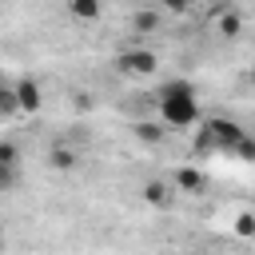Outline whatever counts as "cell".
<instances>
[{
  "label": "cell",
  "instance_id": "1",
  "mask_svg": "<svg viewBox=\"0 0 255 255\" xmlns=\"http://www.w3.org/2000/svg\"><path fill=\"white\" fill-rule=\"evenodd\" d=\"M155 116L159 124L171 131H183V128H195L203 116H199V96H195V84L191 80H163L159 92H155Z\"/></svg>",
  "mask_w": 255,
  "mask_h": 255
},
{
  "label": "cell",
  "instance_id": "2",
  "mask_svg": "<svg viewBox=\"0 0 255 255\" xmlns=\"http://www.w3.org/2000/svg\"><path fill=\"white\" fill-rule=\"evenodd\" d=\"M155 64H159V56L151 48H128L120 56V72H128V76H151Z\"/></svg>",
  "mask_w": 255,
  "mask_h": 255
},
{
  "label": "cell",
  "instance_id": "3",
  "mask_svg": "<svg viewBox=\"0 0 255 255\" xmlns=\"http://www.w3.org/2000/svg\"><path fill=\"white\" fill-rule=\"evenodd\" d=\"M12 88H16V104H20V116H36V112L44 108V92H40V84H36L32 76H20Z\"/></svg>",
  "mask_w": 255,
  "mask_h": 255
},
{
  "label": "cell",
  "instance_id": "4",
  "mask_svg": "<svg viewBox=\"0 0 255 255\" xmlns=\"http://www.w3.org/2000/svg\"><path fill=\"white\" fill-rule=\"evenodd\" d=\"M143 203L147 207H171L175 203V183H163V179H147L143 183Z\"/></svg>",
  "mask_w": 255,
  "mask_h": 255
},
{
  "label": "cell",
  "instance_id": "5",
  "mask_svg": "<svg viewBox=\"0 0 255 255\" xmlns=\"http://www.w3.org/2000/svg\"><path fill=\"white\" fill-rule=\"evenodd\" d=\"M175 191H191V195H199L203 187H207V175H203V167H191V163H183L179 171H175Z\"/></svg>",
  "mask_w": 255,
  "mask_h": 255
},
{
  "label": "cell",
  "instance_id": "6",
  "mask_svg": "<svg viewBox=\"0 0 255 255\" xmlns=\"http://www.w3.org/2000/svg\"><path fill=\"white\" fill-rule=\"evenodd\" d=\"M215 32H219L223 40H235V36L243 32V16H239L235 8H223V12H215Z\"/></svg>",
  "mask_w": 255,
  "mask_h": 255
},
{
  "label": "cell",
  "instance_id": "7",
  "mask_svg": "<svg viewBox=\"0 0 255 255\" xmlns=\"http://www.w3.org/2000/svg\"><path fill=\"white\" fill-rule=\"evenodd\" d=\"M131 131H135V139H139V143H151V147H159V143L167 139V128H163L159 120H139Z\"/></svg>",
  "mask_w": 255,
  "mask_h": 255
},
{
  "label": "cell",
  "instance_id": "8",
  "mask_svg": "<svg viewBox=\"0 0 255 255\" xmlns=\"http://www.w3.org/2000/svg\"><path fill=\"white\" fill-rule=\"evenodd\" d=\"M64 4H68V12H72L80 24H96L100 12H104V0H64Z\"/></svg>",
  "mask_w": 255,
  "mask_h": 255
},
{
  "label": "cell",
  "instance_id": "9",
  "mask_svg": "<svg viewBox=\"0 0 255 255\" xmlns=\"http://www.w3.org/2000/svg\"><path fill=\"white\" fill-rule=\"evenodd\" d=\"M16 116H20V104H16V88L0 80V124H8V120H16Z\"/></svg>",
  "mask_w": 255,
  "mask_h": 255
},
{
  "label": "cell",
  "instance_id": "10",
  "mask_svg": "<svg viewBox=\"0 0 255 255\" xmlns=\"http://www.w3.org/2000/svg\"><path fill=\"white\" fill-rule=\"evenodd\" d=\"M131 28H135V32H159V8H155V12H151V8L135 12V16H131Z\"/></svg>",
  "mask_w": 255,
  "mask_h": 255
},
{
  "label": "cell",
  "instance_id": "11",
  "mask_svg": "<svg viewBox=\"0 0 255 255\" xmlns=\"http://www.w3.org/2000/svg\"><path fill=\"white\" fill-rule=\"evenodd\" d=\"M48 163H52L56 171H68V167H76V151H72V147H60V143H56V147L48 151Z\"/></svg>",
  "mask_w": 255,
  "mask_h": 255
},
{
  "label": "cell",
  "instance_id": "12",
  "mask_svg": "<svg viewBox=\"0 0 255 255\" xmlns=\"http://www.w3.org/2000/svg\"><path fill=\"white\" fill-rule=\"evenodd\" d=\"M20 183V163H4L0 159V191H12Z\"/></svg>",
  "mask_w": 255,
  "mask_h": 255
},
{
  "label": "cell",
  "instance_id": "13",
  "mask_svg": "<svg viewBox=\"0 0 255 255\" xmlns=\"http://www.w3.org/2000/svg\"><path fill=\"white\" fill-rule=\"evenodd\" d=\"M231 155H239V159H247V163H255V139H251V135L243 131V139L235 143V151H231Z\"/></svg>",
  "mask_w": 255,
  "mask_h": 255
},
{
  "label": "cell",
  "instance_id": "14",
  "mask_svg": "<svg viewBox=\"0 0 255 255\" xmlns=\"http://www.w3.org/2000/svg\"><path fill=\"white\" fill-rule=\"evenodd\" d=\"M191 8V0H159V12H171V16H183Z\"/></svg>",
  "mask_w": 255,
  "mask_h": 255
},
{
  "label": "cell",
  "instance_id": "15",
  "mask_svg": "<svg viewBox=\"0 0 255 255\" xmlns=\"http://www.w3.org/2000/svg\"><path fill=\"white\" fill-rule=\"evenodd\" d=\"M0 159H4V163H20V147L8 143V139H0Z\"/></svg>",
  "mask_w": 255,
  "mask_h": 255
},
{
  "label": "cell",
  "instance_id": "16",
  "mask_svg": "<svg viewBox=\"0 0 255 255\" xmlns=\"http://www.w3.org/2000/svg\"><path fill=\"white\" fill-rule=\"evenodd\" d=\"M235 231L239 235H255V215H239L235 219Z\"/></svg>",
  "mask_w": 255,
  "mask_h": 255
},
{
  "label": "cell",
  "instance_id": "17",
  "mask_svg": "<svg viewBox=\"0 0 255 255\" xmlns=\"http://www.w3.org/2000/svg\"><path fill=\"white\" fill-rule=\"evenodd\" d=\"M247 80H251V84H255V64H251V72H247Z\"/></svg>",
  "mask_w": 255,
  "mask_h": 255
},
{
  "label": "cell",
  "instance_id": "18",
  "mask_svg": "<svg viewBox=\"0 0 255 255\" xmlns=\"http://www.w3.org/2000/svg\"><path fill=\"white\" fill-rule=\"evenodd\" d=\"M0 243H4V227H0Z\"/></svg>",
  "mask_w": 255,
  "mask_h": 255
}]
</instances>
